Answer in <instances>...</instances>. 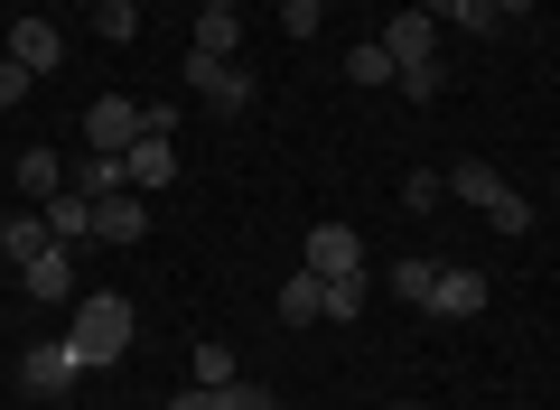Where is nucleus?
Listing matches in <instances>:
<instances>
[{"mask_svg": "<svg viewBox=\"0 0 560 410\" xmlns=\"http://www.w3.org/2000/svg\"><path fill=\"white\" fill-rule=\"evenodd\" d=\"M187 94L206 113H253V66L243 57H187Z\"/></svg>", "mask_w": 560, "mask_h": 410, "instance_id": "obj_2", "label": "nucleus"}, {"mask_svg": "<svg viewBox=\"0 0 560 410\" xmlns=\"http://www.w3.org/2000/svg\"><path fill=\"white\" fill-rule=\"evenodd\" d=\"M308 271L318 280H364V234L355 224H308Z\"/></svg>", "mask_w": 560, "mask_h": 410, "instance_id": "obj_5", "label": "nucleus"}, {"mask_svg": "<svg viewBox=\"0 0 560 410\" xmlns=\"http://www.w3.org/2000/svg\"><path fill=\"white\" fill-rule=\"evenodd\" d=\"M131 140H140L131 94H94V103H84V150H131Z\"/></svg>", "mask_w": 560, "mask_h": 410, "instance_id": "obj_6", "label": "nucleus"}, {"mask_svg": "<svg viewBox=\"0 0 560 410\" xmlns=\"http://www.w3.org/2000/svg\"><path fill=\"white\" fill-rule=\"evenodd\" d=\"M327 317H346V327H355V317H364V280H327Z\"/></svg>", "mask_w": 560, "mask_h": 410, "instance_id": "obj_27", "label": "nucleus"}, {"mask_svg": "<svg viewBox=\"0 0 560 410\" xmlns=\"http://www.w3.org/2000/svg\"><path fill=\"white\" fill-rule=\"evenodd\" d=\"M318 28H327L318 0H280V38H318Z\"/></svg>", "mask_w": 560, "mask_h": 410, "instance_id": "obj_25", "label": "nucleus"}, {"mask_svg": "<svg viewBox=\"0 0 560 410\" xmlns=\"http://www.w3.org/2000/svg\"><path fill=\"white\" fill-rule=\"evenodd\" d=\"M448 196H467V206H477V215H486V206H495V196H504V177L486 168V159H458V168H448Z\"/></svg>", "mask_w": 560, "mask_h": 410, "instance_id": "obj_19", "label": "nucleus"}, {"mask_svg": "<svg viewBox=\"0 0 560 410\" xmlns=\"http://www.w3.org/2000/svg\"><path fill=\"white\" fill-rule=\"evenodd\" d=\"M346 75H355V94H374V84H393L401 66H393V47H383V38H364V47H346Z\"/></svg>", "mask_w": 560, "mask_h": 410, "instance_id": "obj_18", "label": "nucleus"}, {"mask_svg": "<svg viewBox=\"0 0 560 410\" xmlns=\"http://www.w3.org/2000/svg\"><path fill=\"white\" fill-rule=\"evenodd\" d=\"M393 410H420V401H393Z\"/></svg>", "mask_w": 560, "mask_h": 410, "instance_id": "obj_34", "label": "nucleus"}, {"mask_svg": "<svg viewBox=\"0 0 560 410\" xmlns=\"http://www.w3.org/2000/svg\"><path fill=\"white\" fill-rule=\"evenodd\" d=\"M94 10H140V0H94Z\"/></svg>", "mask_w": 560, "mask_h": 410, "instance_id": "obj_33", "label": "nucleus"}, {"mask_svg": "<svg viewBox=\"0 0 560 410\" xmlns=\"http://www.w3.org/2000/svg\"><path fill=\"white\" fill-rule=\"evenodd\" d=\"M28 84H38V75H28L20 57H0V113H10V103H28Z\"/></svg>", "mask_w": 560, "mask_h": 410, "instance_id": "obj_29", "label": "nucleus"}, {"mask_svg": "<svg viewBox=\"0 0 560 410\" xmlns=\"http://www.w3.org/2000/svg\"><path fill=\"white\" fill-rule=\"evenodd\" d=\"M383 47H393V66H440V38H430V10H393V20H383Z\"/></svg>", "mask_w": 560, "mask_h": 410, "instance_id": "obj_11", "label": "nucleus"}, {"mask_svg": "<svg viewBox=\"0 0 560 410\" xmlns=\"http://www.w3.org/2000/svg\"><path fill=\"white\" fill-rule=\"evenodd\" d=\"M10 57H20L28 75H57L66 66V28L57 20H10Z\"/></svg>", "mask_w": 560, "mask_h": 410, "instance_id": "obj_7", "label": "nucleus"}, {"mask_svg": "<svg viewBox=\"0 0 560 410\" xmlns=\"http://www.w3.org/2000/svg\"><path fill=\"white\" fill-rule=\"evenodd\" d=\"M448 28H467V38H495V0H448Z\"/></svg>", "mask_w": 560, "mask_h": 410, "instance_id": "obj_22", "label": "nucleus"}, {"mask_svg": "<svg viewBox=\"0 0 560 410\" xmlns=\"http://www.w3.org/2000/svg\"><path fill=\"white\" fill-rule=\"evenodd\" d=\"M47 243H57V234H47L38 206H28V215H0V261H38Z\"/></svg>", "mask_w": 560, "mask_h": 410, "instance_id": "obj_15", "label": "nucleus"}, {"mask_svg": "<svg viewBox=\"0 0 560 410\" xmlns=\"http://www.w3.org/2000/svg\"><path fill=\"white\" fill-rule=\"evenodd\" d=\"M168 410H215V391H206V383H187V391H178Z\"/></svg>", "mask_w": 560, "mask_h": 410, "instance_id": "obj_30", "label": "nucleus"}, {"mask_svg": "<svg viewBox=\"0 0 560 410\" xmlns=\"http://www.w3.org/2000/svg\"><path fill=\"white\" fill-rule=\"evenodd\" d=\"M420 317H486V280L458 271V261H430V290H420Z\"/></svg>", "mask_w": 560, "mask_h": 410, "instance_id": "obj_3", "label": "nucleus"}, {"mask_svg": "<svg viewBox=\"0 0 560 410\" xmlns=\"http://www.w3.org/2000/svg\"><path fill=\"white\" fill-rule=\"evenodd\" d=\"M38 215H47V234H57L66 253H75V243H94V196H75V187H66V196H47Z\"/></svg>", "mask_w": 560, "mask_h": 410, "instance_id": "obj_13", "label": "nucleus"}, {"mask_svg": "<svg viewBox=\"0 0 560 410\" xmlns=\"http://www.w3.org/2000/svg\"><path fill=\"white\" fill-rule=\"evenodd\" d=\"M197 10H243V0H197Z\"/></svg>", "mask_w": 560, "mask_h": 410, "instance_id": "obj_32", "label": "nucleus"}, {"mask_svg": "<svg viewBox=\"0 0 560 410\" xmlns=\"http://www.w3.org/2000/svg\"><path fill=\"white\" fill-rule=\"evenodd\" d=\"M327 317V280L318 271H290L280 280V327H318Z\"/></svg>", "mask_w": 560, "mask_h": 410, "instance_id": "obj_14", "label": "nucleus"}, {"mask_svg": "<svg viewBox=\"0 0 560 410\" xmlns=\"http://www.w3.org/2000/svg\"><path fill=\"white\" fill-rule=\"evenodd\" d=\"M121 168H131V187H140V196H160L168 177H178V140H160V131H140L131 150H121Z\"/></svg>", "mask_w": 560, "mask_h": 410, "instance_id": "obj_9", "label": "nucleus"}, {"mask_svg": "<svg viewBox=\"0 0 560 410\" xmlns=\"http://www.w3.org/2000/svg\"><path fill=\"white\" fill-rule=\"evenodd\" d=\"M20 196H28V206L66 196V159H57V150H20Z\"/></svg>", "mask_w": 560, "mask_h": 410, "instance_id": "obj_17", "label": "nucleus"}, {"mask_svg": "<svg viewBox=\"0 0 560 410\" xmlns=\"http://www.w3.org/2000/svg\"><path fill=\"white\" fill-rule=\"evenodd\" d=\"M94 38H113V47H131V38H140V10H94Z\"/></svg>", "mask_w": 560, "mask_h": 410, "instance_id": "obj_28", "label": "nucleus"}, {"mask_svg": "<svg viewBox=\"0 0 560 410\" xmlns=\"http://www.w3.org/2000/svg\"><path fill=\"white\" fill-rule=\"evenodd\" d=\"M215 410H280V391H271V383H253V373H234V383L215 391Z\"/></svg>", "mask_w": 560, "mask_h": 410, "instance_id": "obj_21", "label": "nucleus"}, {"mask_svg": "<svg viewBox=\"0 0 560 410\" xmlns=\"http://www.w3.org/2000/svg\"><path fill=\"white\" fill-rule=\"evenodd\" d=\"M440 196H448V177H440V168H411V177H401V206H411V215H430Z\"/></svg>", "mask_w": 560, "mask_h": 410, "instance_id": "obj_24", "label": "nucleus"}, {"mask_svg": "<svg viewBox=\"0 0 560 410\" xmlns=\"http://www.w3.org/2000/svg\"><path fill=\"white\" fill-rule=\"evenodd\" d=\"M318 10H337V0H318Z\"/></svg>", "mask_w": 560, "mask_h": 410, "instance_id": "obj_35", "label": "nucleus"}, {"mask_svg": "<svg viewBox=\"0 0 560 410\" xmlns=\"http://www.w3.org/2000/svg\"><path fill=\"white\" fill-rule=\"evenodd\" d=\"M486 224H495V234H533V196H514V187H504L495 206H486Z\"/></svg>", "mask_w": 560, "mask_h": 410, "instance_id": "obj_23", "label": "nucleus"}, {"mask_svg": "<svg viewBox=\"0 0 560 410\" xmlns=\"http://www.w3.org/2000/svg\"><path fill=\"white\" fill-rule=\"evenodd\" d=\"M495 20H533V0H495Z\"/></svg>", "mask_w": 560, "mask_h": 410, "instance_id": "obj_31", "label": "nucleus"}, {"mask_svg": "<svg viewBox=\"0 0 560 410\" xmlns=\"http://www.w3.org/2000/svg\"><path fill=\"white\" fill-rule=\"evenodd\" d=\"M66 187L103 206V196H121V187H131V168H121V150H84V159H66Z\"/></svg>", "mask_w": 560, "mask_h": 410, "instance_id": "obj_12", "label": "nucleus"}, {"mask_svg": "<svg viewBox=\"0 0 560 410\" xmlns=\"http://www.w3.org/2000/svg\"><path fill=\"white\" fill-rule=\"evenodd\" d=\"M20 290L47 298V308H57V298H84V290H75V253H66V243H47L38 261H20Z\"/></svg>", "mask_w": 560, "mask_h": 410, "instance_id": "obj_8", "label": "nucleus"}, {"mask_svg": "<svg viewBox=\"0 0 560 410\" xmlns=\"http://www.w3.org/2000/svg\"><path fill=\"white\" fill-rule=\"evenodd\" d=\"M75 354H84V373L94 364H131V336H140V317H131V298L121 290H84L75 298Z\"/></svg>", "mask_w": 560, "mask_h": 410, "instance_id": "obj_1", "label": "nucleus"}, {"mask_svg": "<svg viewBox=\"0 0 560 410\" xmlns=\"http://www.w3.org/2000/svg\"><path fill=\"white\" fill-rule=\"evenodd\" d=\"M140 234H150V206H140V187H121V196H103V206H94V243H121V253H131Z\"/></svg>", "mask_w": 560, "mask_h": 410, "instance_id": "obj_10", "label": "nucleus"}, {"mask_svg": "<svg viewBox=\"0 0 560 410\" xmlns=\"http://www.w3.org/2000/svg\"><path fill=\"white\" fill-rule=\"evenodd\" d=\"M20 383L38 391V401L75 391V383H84V354H75V336H57V345H28V354H20Z\"/></svg>", "mask_w": 560, "mask_h": 410, "instance_id": "obj_4", "label": "nucleus"}, {"mask_svg": "<svg viewBox=\"0 0 560 410\" xmlns=\"http://www.w3.org/2000/svg\"><path fill=\"white\" fill-rule=\"evenodd\" d=\"M187 57H243V10H197V47Z\"/></svg>", "mask_w": 560, "mask_h": 410, "instance_id": "obj_16", "label": "nucleus"}, {"mask_svg": "<svg viewBox=\"0 0 560 410\" xmlns=\"http://www.w3.org/2000/svg\"><path fill=\"white\" fill-rule=\"evenodd\" d=\"M234 373H243V364H234V345H197V383H206V391H224Z\"/></svg>", "mask_w": 560, "mask_h": 410, "instance_id": "obj_26", "label": "nucleus"}, {"mask_svg": "<svg viewBox=\"0 0 560 410\" xmlns=\"http://www.w3.org/2000/svg\"><path fill=\"white\" fill-rule=\"evenodd\" d=\"M393 94H401V103H440V94H448V66H401Z\"/></svg>", "mask_w": 560, "mask_h": 410, "instance_id": "obj_20", "label": "nucleus"}]
</instances>
